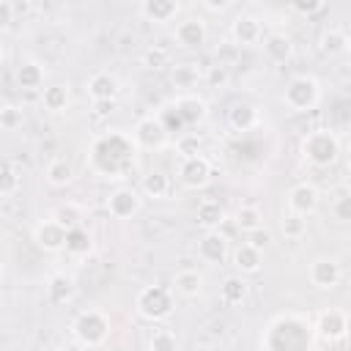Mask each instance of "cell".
Listing matches in <instances>:
<instances>
[{"instance_id": "cell-1", "label": "cell", "mask_w": 351, "mask_h": 351, "mask_svg": "<svg viewBox=\"0 0 351 351\" xmlns=\"http://www.w3.org/2000/svg\"><path fill=\"white\" fill-rule=\"evenodd\" d=\"M137 145L132 134L126 132H104L99 134L88 148V167L93 176L107 181H121L129 176V170L137 165Z\"/></svg>"}, {"instance_id": "cell-2", "label": "cell", "mask_w": 351, "mask_h": 351, "mask_svg": "<svg viewBox=\"0 0 351 351\" xmlns=\"http://www.w3.org/2000/svg\"><path fill=\"white\" fill-rule=\"evenodd\" d=\"M313 324L302 315L288 313L266 326L261 351H313Z\"/></svg>"}, {"instance_id": "cell-3", "label": "cell", "mask_w": 351, "mask_h": 351, "mask_svg": "<svg viewBox=\"0 0 351 351\" xmlns=\"http://www.w3.org/2000/svg\"><path fill=\"white\" fill-rule=\"evenodd\" d=\"M299 154L307 165H313L318 170L332 167L340 159V137L332 129H313L302 137Z\"/></svg>"}, {"instance_id": "cell-4", "label": "cell", "mask_w": 351, "mask_h": 351, "mask_svg": "<svg viewBox=\"0 0 351 351\" xmlns=\"http://www.w3.org/2000/svg\"><path fill=\"white\" fill-rule=\"evenodd\" d=\"M110 329H112L110 326V315L101 313V310H96V307L77 313L74 321H71V337L82 348H99V346H104L107 337H110Z\"/></svg>"}, {"instance_id": "cell-5", "label": "cell", "mask_w": 351, "mask_h": 351, "mask_svg": "<svg viewBox=\"0 0 351 351\" xmlns=\"http://www.w3.org/2000/svg\"><path fill=\"white\" fill-rule=\"evenodd\" d=\"M134 310L143 321H151V324H159V321H167L176 310V296L167 285H145L137 299H134Z\"/></svg>"}, {"instance_id": "cell-6", "label": "cell", "mask_w": 351, "mask_h": 351, "mask_svg": "<svg viewBox=\"0 0 351 351\" xmlns=\"http://www.w3.org/2000/svg\"><path fill=\"white\" fill-rule=\"evenodd\" d=\"M321 101V82L313 74H296L282 90V104L291 112H310Z\"/></svg>"}, {"instance_id": "cell-7", "label": "cell", "mask_w": 351, "mask_h": 351, "mask_svg": "<svg viewBox=\"0 0 351 351\" xmlns=\"http://www.w3.org/2000/svg\"><path fill=\"white\" fill-rule=\"evenodd\" d=\"M132 140L137 145V151H162L170 140V132L165 129V123L159 121V115H143L134 123Z\"/></svg>"}, {"instance_id": "cell-8", "label": "cell", "mask_w": 351, "mask_h": 351, "mask_svg": "<svg viewBox=\"0 0 351 351\" xmlns=\"http://www.w3.org/2000/svg\"><path fill=\"white\" fill-rule=\"evenodd\" d=\"M313 335L318 340H324V343H340V340H346V335H348V313L340 310V307H324L315 315Z\"/></svg>"}, {"instance_id": "cell-9", "label": "cell", "mask_w": 351, "mask_h": 351, "mask_svg": "<svg viewBox=\"0 0 351 351\" xmlns=\"http://www.w3.org/2000/svg\"><path fill=\"white\" fill-rule=\"evenodd\" d=\"M104 206L112 219H132L143 208V195L134 186H115Z\"/></svg>"}, {"instance_id": "cell-10", "label": "cell", "mask_w": 351, "mask_h": 351, "mask_svg": "<svg viewBox=\"0 0 351 351\" xmlns=\"http://www.w3.org/2000/svg\"><path fill=\"white\" fill-rule=\"evenodd\" d=\"M211 176H214V167H211L208 156H203V154L189 156V159H181V165H178V181L186 189H203V186H208Z\"/></svg>"}, {"instance_id": "cell-11", "label": "cell", "mask_w": 351, "mask_h": 351, "mask_svg": "<svg viewBox=\"0 0 351 351\" xmlns=\"http://www.w3.org/2000/svg\"><path fill=\"white\" fill-rule=\"evenodd\" d=\"M318 206H321V192H318L315 184L302 181V184L291 186V192H288V211L291 214H299V217L307 219L310 214L318 211Z\"/></svg>"}, {"instance_id": "cell-12", "label": "cell", "mask_w": 351, "mask_h": 351, "mask_svg": "<svg viewBox=\"0 0 351 351\" xmlns=\"http://www.w3.org/2000/svg\"><path fill=\"white\" fill-rule=\"evenodd\" d=\"M170 107L176 110V115L181 118L184 126H197V123H203V121L208 118V104H206V99L197 96V93H192V90L176 96V101H173Z\"/></svg>"}, {"instance_id": "cell-13", "label": "cell", "mask_w": 351, "mask_h": 351, "mask_svg": "<svg viewBox=\"0 0 351 351\" xmlns=\"http://www.w3.org/2000/svg\"><path fill=\"white\" fill-rule=\"evenodd\" d=\"M230 38L239 47H255L263 38V22L255 14H239L230 22Z\"/></svg>"}, {"instance_id": "cell-14", "label": "cell", "mask_w": 351, "mask_h": 351, "mask_svg": "<svg viewBox=\"0 0 351 351\" xmlns=\"http://www.w3.org/2000/svg\"><path fill=\"white\" fill-rule=\"evenodd\" d=\"M228 255H230V244L219 230H206L200 236V241H197V258L200 261H206L211 266H219V263L228 261Z\"/></svg>"}, {"instance_id": "cell-15", "label": "cell", "mask_w": 351, "mask_h": 351, "mask_svg": "<svg viewBox=\"0 0 351 351\" xmlns=\"http://www.w3.org/2000/svg\"><path fill=\"white\" fill-rule=\"evenodd\" d=\"M33 241H36V247L41 252H60L63 244H66V228H60L52 217L49 219H41L33 228Z\"/></svg>"}, {"instance_id": "cell-16", "label": "cell", "mask_w": 351, "mask_h": 351, "mask_svg": "<svg viewBox=\"0 0 351 351\" xmlns=\"http://www.w3.org/2000/svg\"><path fill=\"white\" fill-rule=\"evenodd\" d=\"M307 277L318 291H332V288H337V282L343 277V269H340V263L335 258H315L310 263Z\"/></svg>"}, {"instance_id": "cell-17", "label": "cell", "mask_w": 351, "mask_h": 351, "mask_svg": "<svg viewBox=\"0 0 351 351\" xmlns=\"http://www.w3.org/2000/svg\"><path fill=\"white\" fill-rule=\"evenodd\" d=\"M206 38H208V27L200 16H186L176 25V44L184 49H197L206 44Z\"/></svg>"}, {"instance_id": "cell-18", "label": "cell", "mask_w": 351, "mask_h": 351, "mask_svg": "<svg viewBox=\"0 0 351 351\" xmlns=\"http://www.w3.org/2000/svg\"><path fill=\"white\" fill-rule=\"evenodd\" d=\"M77 296V280L66 271H55L49 280H47V299L49 304L55 307H63V304H71Z\"/></svg>"}, {"instance_id": "cell-19", "label": "cell", "mask_w": 351, "mask_h": 351, "mask_svg": "<svg viewBox=\"0 0 351 351\" xmlns=\"http://www.w3.org/2000/svg\"><path fill=\"white\" fill-rule=\"evenodd\" d=\"M85 88H88L90 101H115L118 93H121V82H118V77L110 74V71H96V74H90Z\"/></svg>"}, {"instance_id": "cell-20", "label": "cell", "mask_w": 351, "mask_h": 351, "mask_svg": "<svg viewBox=\"0 0 351 351\" xmlns=\"http://www.w3.org/2000/svg\"><path fill=\"white\" fill-rule=\"evenodd\" d=\"M140 14H143L148 22L167 25V22H173V19L181 14V3H178V0H143V3H140Z\"/></svg>"}, {"instance_id": "cell-21", "label": "cell", "mask_w": 351, "mask_h": 351, "mask_svg": "<svg viewBox=\"0 0 351 351\" xmlns=\"http://www.w3.org/2000/svg\"><path fill=\"white\" fill-rule=\"evenodd\" d=\"M44 66L38 60H22L14 71V82L19 90H44Z\"/></svg>"}, {"instance_id": "cell-22", "label": "cell", "mask_w": 351, "mask_h": 351, "mask_svg": "<svg viewBox=\"0 0 351 351\" xmlns=\"http://www.w3.org/2000/svg\"><path fill=\"white\" fill-rule=\"evenodd\" d=\"M261 123V110L250 101H236L230 110H228V126L233 132H250Z\"/></svg>"}, {"instance_id": "cell-23", "label": "cell", "mask_w": 351, "mask_h": 351, "mask_svg": "<svg viewBox=\"0 0 351 351\" xmlns=\"http://www.w3.org/2000/svg\"><path fill=\"white\" fill-rule=\"evenodd\" d=\"M230 261H233L236 274L247 277V274H258V271H261V266H263V252H258V250H252L247 241H241V244L230 252Z\"/></svg>"}, {"instance_id": "cell-24", "label": "cell", "mask_w": 351, "mask_h": 351, "mask_svg": "<svg viewBox=\"0 0 351 351\" xmlns=\"http://www.w3.org/2000/svg\"><path fill=\"white\" fill-rule=\"evenodd\" d=\"M261 41H263V52H266V58H269L271 63H288V60H291V55H293V41H291L288 33L277 30V33L263 36Z\"/></svg>"}, {"instance_id": "cell-25", "label": "cell", "mask_w": 351, "mask_h": 351, "mask_svg": "<svg viewBox=\"0 0 351 351\" xmlns=\"http://www.w3.org/2000/svg\"><path fill=\"white\" fill-rule=\"evenodd\" d=\"M143 197H151V200H165L170 195V178L167 173L162 170H151L140 178V189H137Z\"/></svg>"}, {"instance_id": "cell-26", "label": "cell", "mask_w": 351, "mask_h": 351, "mask_svg": "<svg viewBox=\"0 0 351 351\" xmlns=\"http://www.w3.org/2000/svg\"><path fill=\"white\" fill-rule=\"evenodd\" d=\"M195 219H197V225H200V228H206V230H219V225L225 222V208H222V203H219V200L206 197V200H200V203H197Z\"/></svg>"}, {"instance_id": "cell-27", "label": "cell", "mask_w": 351, "mask_h": 351, "mask_svg": "<svg viewBox=\"0 0 351 351\" xmlns=\"http://www.w3.org/2000/svg\"><path fill=\"white\" fill-rule=\"evenodd\" d=\"M63 250H66L71 258H85V255H90V252H93V233H90L85 225L66 230V244H63Z\"/></svg>"}, {"instance_id": "cell-28", "label": "cell", "mask_w": 351, "mask_h": 351, "mask_svg": "<svg viewBox=\"0 0 351 351\" xmlns=\"http://www.w3.org/2000/svg\"><path fill=\"white\" fill-rule=\"evenodd\" d=\"M69 104H71V93H69L66 85L55 82V85H47V88L41 90V107H44L47 112H52V115L66 112Z\"/></svg>"}, {"instance_id": "cell-29", "label": "cell", "mask_w": 351, "mask_h": 351, "mask_svg": "<svg viewBox=\"0 0 351 351\" xmlns=\"http://www.w3.org/2000/svg\"><path fill=\"white\" fill-rule=\"evenodd\" d=\"M44 178H47V184H49V186H58V189H63V186L74 184L77 173H74V165H71L69 159L58 156V159H52V162L47 165V170H44Z\"/></svg>"}, {"instance_id": "cell-30", "label": "cell", "mask_w": 351, "mask_h": 351, "mask_svg": "<svg viewBox=\"0 0 351 351\" xmlns=\"http://www.w3.org/2000/svg\"><path fill=\"white\" fill-rule=\"evenodd\" d=\"M247 293H250V285H247V280H244L241 274H230V277H225L222 285H219V299H222V304H228V307L241 304V302L247 299Z\"/></svg>"}, {"instance_id": "cell-31", "label": "cell", "mask_w": 351, "mask_h": 351, "mask_svg": "<svg viewBox=\"0 0 351 351\" xmlns=\"http://www.w3.org/2000/svg\"><path fill=\"white\" fill-rule=\"evenodd\" d=\"M173 291L181 293V296H186V299L200 296V291H203V274L195 271V269H181V271H176V277H173Z\"/></svg>"}, {"instance_id": "cell-32", "label": "cell", "mask_w": 351, "mask_h": 351, "mask_svg": "<svg viewBox=\"0 0 351 351\" xmlns=\"http://www.w3.org/2000/svg\"><path fill=\"white\" fill-rule=\"evenodd\" d=\"M348 44H351L348 33H346V30H337V27L324 30V33H321V41H318L321 52H324V55H329V58L346 55V52H348Z\"/></svg>"}, {"instance_id": "cell-33", "label": "cell", "mask_w": 351, "mask_h": 351, "mask_svg": "<svg viewBox=\"0 0 351 351\" xmlns=\"http://www.w3.org/2000/svg\"><path fill=\"white\" fill-rule=\"evenodd\" d=\"M52 219H55L60 228L71 230V228H80V225H82L85 214H82V206H77V203H60V206L55 208Z\"/></svg>"}, {"instance_id": "cell-34", "label": "cell", "mask_w": 351, "mask_h": 351, "mask_svg": "<svg viewBox=\"0 0 351 351\" xmlns=\"http://www.w3.org/2000/svg\"><path fill=\"white\" fill-rule=\"evenodd\" d=\"M261 225H263V211H261L258 206L244 203V206L236 208V228H239V230L250 233V230H255V228H261Z\"/></svg>"}, {"instance_id": "cell-35", "label": "cell", "mask_w": 351, "mask_h": 351, "mask_svg": "<svg viewBox=\"0 0 351 351\" xmlns=\"http://www.w3.org/2000/svg\"><path fill=\"white\" fill-rule=\"evenodd\" d=\"M280 233H282L285 239L296 241V239H302V236L307 233V219L288 211V214H282V219H280Z\"/></svg>"}, {"instance_id": "cell-36", "label": "cell", "mask_w": 351, "mask_h": 351, "mask_svg": "<svg viewBox=\"0 0 351 351\" xmlns=\"http://www.w3.org/2000/svg\"><path fill=\"white\" fill-rule=\"evenodd\" d=\"M148 351H178V335L173 329H154L151 340H148Z\"/></svg>"}, {"instance_id": "cell-37", "label": "cell", "mask_w": 351, "mask_h": 351, "mask_svg": "<svg viewBox=\"0 0 351 351\" xmlns=\"http://www.w3.org/2000/svg\"><path fill=\"white\" fill-rule=\"evenodd\" d=\"M197 80H200V74H197V69L192 63H178L173 69V85L176 88H184L186 93H189V88L197 85Z\"/></svg>"}, {"instance_id": "cell-38", "label": "cell", "mask_w": 351, "mask_h": 351, "mask_svg": "<svg viewBox=\"0 0 351 351\" xmlns=\"http://www.w3.org/2000/svg\"><path fill=\"white\" fill-rule=\"evenodd\" d=\"M22 123H25V110L22 107H16V104H3L0 107V129L14 132Z\"/></svg>"}, {"instance_id": "cell-39", "label": "cell", "mask_w": 351, "mask_h": 351, "mask_svg": "<svg viewBox=\"0 0 351 351\" xmlns=\"http://www.w3.org/2000/svg\"><path fill=\"white\" fill-rule=\"evenodd\" d=\"M19 173L11 167V165H0V197H8V195H16L19 192Z\"/></svg>"}, {"instance_id": "cell-40", "label": "cell", "mask_w": 351, "mask_h": 351, "mask_svg": "<svg viewBox=\"0 0 351 351\" xmlns=\"http://www.w3.org/2000/svg\"><path fill=\"white\" fill-rule=\"evenodd\" d=\"M143 66H145V69H165V66H170V49H165V47H159V44L148 47V49L143 52Z\"/></svg>"}, {"instance_id": "cell-41", "label": "cell", "mask_w": 351, "mask_h": 351, "mask_svg": "<svg viewBox=\"0 0 351 351\" xmlns=\"http://www.w3.org/2000/svg\"><path fill=\"white\" fill-rule=\"evenodd\" d=\"M176 151L181 154V159L197 156V154H200V137H197V134H181V137L176 140Z\"/></svg>"}, {"instance_id": "cell-42", "label": "cell", "mask_w": 351, "mask_h": 351, "mask_svg": "<svg viewBox=\"0 0 351 351\" xmlns=\"http://www.w3.org/2000/svg\"><path fill=\"white\" fill-rule=\"evenodd\" d=\"M247 244H250L252 250H258V252H266V250H269V244H271V230H269L266 225H261V228L250 230V233H247Z\"/></svg>"}, {"instance_id": "cell-43", "label": "cell", "mask_w": 351, "mask_h": 351, "mask_svg": "<svg viewBox=\"0 0 351 351\" xmlns=\"http://www.w3.org/2000/svg\"><path fill=\"white\" fill-rule=\"evenodd\" d=\"M203 80H206L208 88H225L228 85V66H222V63L208 66L206 74H203Z\"/></svg>"}, {"instance_id": "cell-44", "label": "cell", "mask_w": 351, "mask_h": 351, "mask_svg": "<svg viewBox=\"0 0 351 351\" xmlns=\"http://www.w3.org/2000/svg\"><path fill=\"white\" fill-rule=\"evenodd\" d=\"M329 211H332L335 219L348 222V219H351V195H340V197H335L332 206H329Z\"/></svg>"}, {"instance_id": "cell-45", "label": "cell", "mask_w": 351, "mask_h": 351, "mask_svg": "<svg viewBox=\"0 0 351 351\" xmlns=\"http://www.w3.org/2000/svg\"><path fill=\"white\" fill-rule=\"evenodd\" d=\"M324 8H326L324 0H296V3L291 5V11H296V14H302V16H313V14L324 11Z\"/></svg>"}, {"instance_id": "cell-46", "label": "cell", "mask_w": 351, "mask_h": 351, "mask_svg": "<svg viewBox=\"0 0 351 351\" xmlns=\"http://www.w3.org/2000/svg\"><path fill=\"white\" fill-rule=\"evenodd\" d=\"M14 19H16V14H14V3H11V0H0V33L11 30Z\"/></svg>"}, {"instance_id": "cell-47", "label": "cell", "mask_w": 351, "mask_h": 351, "mask_svg": "<svg viewBox=\"0 0 351 351\" xmlns=\"http://www.w3.org/2000/svg\"><path fill=\"white\" fill-rule=\"evenodd\" d=\"M115 110V101H93V118H110Z\"/></svg>"}, {"instance_id": "cell-48", "label": "cell", "mask_w": 351, "mask_h": 351, "mask_svg": "<svg viewBox=\"0 0 351 351\" xmlns=\"http://www.w3.org/2000/svg\"><path fill=\"white\" fill-rule=\"evenodd\" d=\"M233 3L230 0H203V8L206 11H214V14H222V11H228Z\"/></svg>"}, {"instance_id": "cell-49", "label": "cell", "mask_w": 351, "mask_h": 351, "mask_svg": "<svg viewBox=\"0 0 351 351\" xmlns=\"http://www.w3.org/2000/svg\"><path fill=\"white\" fill-rule=\"evenodd\" d=\"M55 351H88V348H82L80 343H60Z\"/></svg>"}, {"instance_id": "cell-50", "label": "cell", "mask_w": 351, "mask_h": 351, "mask_svg": "<svg viewBox=\"0 0 351 351\" xmlns=\"http://www.w3.org/2000/svg\"><path fill=\"white\" fill-rule=\"evenodd\" d=\"M30 11V3H14V14H27Z\"/></svg>"}, {"instance_id": "cell-51", "label": "cell", "mask_w": 351, "mask_h": 351, "mask_svg": "<svg viewBox=\"0 0 351 351\" xmlns=\"http://www.w3.org/2000/svg\"><path fill=\"white\" fill-rule=\"evenodd\" d=\"M3 274H5V266H3V263H0V280H3Z\"/></svg>"}, {"instance_id": "cell-52", "label": "cell", "mask_w": 351, "mask_h": 351, "mask_svg": "<svg viewBox=\"0 0 351 351\" xmlns=\"http://www.w3.org/2000/svg\"><path fill=\"white\" fill-rule=\"evenodd\" d=\"M0 63H3V44H0Z\"/></svg>"}]
</instances>
